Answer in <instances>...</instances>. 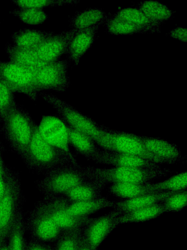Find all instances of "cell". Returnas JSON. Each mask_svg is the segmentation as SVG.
<instances>
[{
  "mask_svg": "<svg viewBox=\"0 0 187 250\" xmlns=\"http://www.w3.org/2000/svg\"><path fill=\"white\" fill-rule=\"evenodd\" d=\"M94 167L68 164L46 173L36 186L44 197L62 196L80 184L94 178Z\"/></svg>",
  "mask_w": 187,
  "mask_h": 250,
  "instance_id": "cell-1",
  "label": "cell"
},
{
  "mask_svg": "<svg viewBox=\"0 0 187 250\" xmlns=\"http://www.w3.org/2000/svg\"><path fill=\"white\" fill-rule=\"evenodd\" d=\"M22 159L29 169L44 174L66 164L78 163L73 153L61 150L46 142L38 132L37 124Z\"/></svg>",
  "mask_w": 187,
  "mask_h": 250,
  "instance_id": "cell-2",
  "label": "cell"
},
{
  "mask_svg": "<svg viewBox=\"0 0 187 250\" xmlns=\"http://www.w3.org/2000/svg\"><path fill=\"white\" fill-rule=\"evenodd\" d=\"M2 124V132L6 142L22 159L27 151L37 124L19 104Z\"/></svg>",
  "mask_w": 187,
  "mask_h": 250,
  "instance_id": "cell-3",
  "label": "cell"
},
{
  "mask_svg": "<svg viewBox=\"0 0 187 250\" xmlns=\"http://www.w3.org/2000/svg\"><path fill=\"white\" fill-rule=\"evenodd\" d=\"M39 95L56 110L58 115L71 128L92 138L99 146L109 128L98 124L73 106L52 94L39 92Z\"/></svg>",
  "mask_w": 187,
  "mask_h": 250,
  "instance_id": "cell-4",
  "label": "cell"
},
{
  "mask_svg": "<svg viewBox=\"0 0 187 250\" xmlns=\"http://www.w3.org/2000/svg\"><path fill=\"white\" fill-rule=\"evenodd\" d=\"M20 182L19 175L13 170L0 201V245L7 241L17 217L22 210L23 196Z\"/></svg>",
  "mask_w": 187,
  "mask_h": 250,
  "instance_id": "cell-5",
  "label": "cell"
},
{
  "mask_svg": "<svg viewBox=\"0 0 187 250\" xmlns=\"http://www.w3.org/2000/svg\"><path fill=\"white\" fill-rule=\"evenodd\" d=\"M168 172L160 168L116 167L99 168L94 167V178L106 185L117 183L147 184L167 175Z\"/></svg>",
  "mask_w": 187,
  "mask_h": 250,
  "instance_id": "cell-6",
  "label": "cell"
},
{
  "mask_svg": "<svg viewBox=\"0 0 187 250\" xmlns=\"http://www.w3.org/2000/svg\"><path fill=\"white\" fill-rule=\"evenodd\" d=\"M37 69L9 61H0V81L14 93L24 94L32 101H35L38 94L35 87Z\"/></svg>",
  "mask_w": 187,
  "mask_h": 250,
  "instance_id": "cell-7",
  "label": "cell"
},
{
  "mask_svg": "<svg viewBox=\"0 0 187 250\" xmlns=\"http://www.w3.org/2000/svg\"><path fill=\"white\" fill-rule=\"evenodd\" d=\"M25 226L30 239L46 243H54L63 232L53 219L43 200L30 211L25 220Z\"/></svg>",
  "mask_w": 187,
  "mask_h": 250,
  "instance_id": "cell-8",
  "label": "cell"
},
{
  "mask_svg": "<svg viewBox=\"0 0 187 250\" xmlns=\"http://www.w3.org/2000/svg\"><path fill=\"white\" fill-rule=\"evenodd\" d=\"M70 61L61 58L37 68L35 75V87L38 93L46 91L62 92L70 86L68 69Z\"/></svg>",
  "mask_w": 187,
  "mask_h": 250,
  "instance_id": "cell-9",
  "label": "cell"
},
{
  "mask_svg": "<svg viewBox=\"0 0 187 250\" xmlns=\"http://www.w3.org/2000/svg\"><path fill=\"white\" fill-rule=\"evenodd\" d=\"M99 147L102 150L122 152L146 158L160 165L165 164L146 148L139 135L109 128Z\"/></svg>",
  "mask_w": 187,
  "mask_h": 250,
  "instance_id": "cell-10",
  "label": "cell"
},
{
  "mask_svg": "<svg viewBox=\"0 0 187 250\" xmlns=\"http://www.w3.org/2000/svg\"><path fill=\"white\" fill-rule=\"evenodd\" d=\"M120 214L112 210L96 217H90L82 229V239L94 250L99 246L120 224Z\"/></svg>",
  "mask_w": 187,
  "mask_h": 250,
  "instance_id": "cell-11",
  "label": "cell"
},
{
  "mask_svg": "<svg viewBox=\"0 0 187 250\" xmlns=\"http://www.w3.org/2000/svg\"><path fill=\"white\" fill-rule=\"evenodd\" d=\"M37 127L40 135L46 142L57 148L72 153L68 126L58 115L42 116Z\"/></svg>",
  "mask_w": 187,
  "mask_h": 250,
  "instance_id": "cell-12",
  "label": "cell"
},
{
  "mask_svg": "<svg viewBox=\"0 0 187 250\" xmlns=\"http://www.w3.org/2000/svg\"><path fill=\"white\" fill-rule=\"evenodd\" d=\"M53 219L62 232L82 229L90 217H77L71 215L66 210V199L63 196L44 197L43 199Z\"/></svg>",
  "mask_w": 187,
  "mask_h": 250,
  "instance_id": "cell-13",
  "label": "cell"
},
{
  "mask_svg": "<svg viewBox=\"0 0 187 250\" xmlns=\"http://www.w3.org/2000/svg\"><path fill=\"white\" fill-rule=\"evenodd\" d=\"M77 29L55 34L34 49L39 60L46 64L60 58L66 54L69 43Z\"/></svg>",
  "mask_w": 187,
  "mask_h": 250,
  "instance_id": "cell-14",
  "label": "cell"
},
{
  "mask_svg": "<svg viewBox=\"0 0 187 250\" xmlns=\"http://www.w3.org/2000/svg\"><path fill=\"white\" fill-rule=\"evenodd\" d=\"M92 161L97 164L116 167H161V165L146 158L125 153L102 149Z\"/></svg>",
  "mask_w": 187,
  "mask_h": 250,
  "instance_id": "cell-15",
  "label": "cell"
},
{
  "mask_svg": "<svg viewBox=\"0 0 187 250\" xmlns=\"http://www.w3.org/2000/svg\"><path fill=\"white\" fill-rule=\"evenodd\" d=\"M146 148L165 164H172L184 159L178 146L163 139L140 135Z\"/></svg>",
  "mask_w": 187,
  "mask_h": 250,
  "instance_id": "cell-16",
  "label": "cell"
},
{
  "mask_svg": "<svg viewBox=\"0 0 187 250\" xmlns=\"http://www.w3.org/2000/svg\"><path fill=\"white\" fill-rule=\"evenodd\" d=\"M100 25L76 30L69 43L66 54L68 59L74 62L75 65L79 63L81 57L93 44Z\"/></svg>",
  "mask_w": 187,
  "mask_h": 250,
  "instance_id": "cell-17",
  "label": "cell"
},
{
  "mask_svg": "<svg viewBox=\"0 0 187 250\" xmlns=\"http://www.w3.org/2000/svg\"><path fill=\"white\" fill-rule=\"evenodd\" d=\"M176 192H161L142 195L131 199L114 201L113 210L120 215L161 202Z\"/></svg>",
  "mask_w": 187,
  "mask_h": 250,
  "instance_id": "cell-18",
  "label": "cell"
},
{
  "mask_svg": "<svg viewBox=\"0 0 187 250\" xmlns=\"http://www.w3.org/2000/svg\"><path fill=\"white\" fill-rule=\"evenodd\" d=\"M106 186L94 178L78 185L63 196L70 202L95 200L103 196L102 193Z\"/></svg>",
  "mask_w": 187,
  "mask_h": 250,
  "instance_id": "cell-19",
  "label": "cell"
},
{
  "mask_svg": "<svg viewBox=\"0 0 187 250\" xmlns=\"http://www.w3.org/2000/svg\"><path fill=\"white\" fill-rule=\"evenodd\" d=\"M55 34L53 31L23 28L13 33L11 37L14 46L22 49H35Z\"/></svg>",
  "mask_w": 187,
  "mask_h": 250,
  "instance_id": "cell-20",
  "label": "cell"
},
{
  "mask_svg": "<svg viewBox=\"0 0 187 250\" xmlns=\"http://www.w3.org/2000/svg\"><path fill=\"white\" fill-rule=\"evenodd\" d=\"M113 204L114 201H111L103 196L99 199L90 201L70 202L67 200L65 208L72 216L86 217L107 208H112Z\"/></svg>",
  "mask_w": 187,
  "mask_h": 250,
  "instance_id": "cell-21",
  "label": "cell"
},
{
  "mask_svg": "<svg viewBox=\"0 0 187 250\" xmlns=\"http://www.w3.org/2000/svg\"><path fill=\"white\" fill-rule=\"evenodd\" d=\"M68 127L70 146L78 154L92 161L101 150L100 147L88 136L69 126Z\"/></svg>",
  "mask_w": 187,
  "mask_h": 250,
  "instance_id": "cell-22",
  "label": "cell"
},
{
  "mask_svg": "<svg viewBox=\"0 0 187 250\" xmlns=\"http://www.w3.org/2000/svg\"><path fill=\"white\" fill-rule=\"evenodd\" d=\"M107 17L101 9L88 8L75 12L69 19V26L71 29H80L101 25L106 22Z\"/></svg>",
  "mask_w": 187,
  "mask_h": 250,
  "instance_id": "cell-23",
  "label": "cell"
},
{
  "mask_svg": "<svg viewBox=\"0 0 187 250\" xmlns=\"http://www.w3.org/2000/svg\"><path fill=\"white\" fill-rule=\"evenodd\" d=\"M165 212L162 204L160 202L121 214L119 218V224L150 221L158 218Z\"/></svg>",
  "mask_w": 187,
  "mask_h": 250,
  "instance_id": "cell-24",
  "label": "cell"
},
{
  "mask_svg": "<svg viewBox=\"0 0 187 250\" xmlns=\"http://www.w3.org/2000/svg\"><path fill=\"white\" fill-rule=\"evenodd\" d=\"M109 192L119 200L131 199L142 195L155 193L149 187L148 183H117L111 184Z\"/></svg>",
  "mask_w": 187,
  "mask_h": 250,
  "instance_id": "cell-25",
  "label": "cell"
},
{
  "mask_svg": "<svg viewBox=\"0 0 187 250\" xmlns=\"http://www.w3.org/2000/svg\"><path fill=\"white\" fill-rule=\"evenodd\" d=\"M9 62L31 68H38L45 65L38 59L34 49L17 47L8 43L5 46Z\"/></svg>",
  "mask_w": 187,
  "mask_h": 250,
  "instance_id": "cell-26",
  "label": "cell"
},
{
  "mask_svg": "<svg viewBox=\"0 0 187 250\" xmlns=\"http://www.w3.org/2000/svg\"><path fill=\"white\" fill-rule=\"evenodd\" d=\"M137 8L149 19L160 25L169 20L174 12L167 5L156 0L141 1L138 3Z\"/></svg>",
  "mask_w": 187,
  "mask_h": 250,
  "instance_id": "cell-27",
  "label": "cell"
},
{
  "mask_svg": "<svg viewBox=\"0 0 187 250\" xmlns=\"http://www.w3.org/2000/svg\"><path fill=\"white\" fill-rule=\"evenodd\" d=\"M114 14L119 18L147 29L150 33L160 32L161 25L150 21L137 8H122Z\"/></svg>",
  "mask_w": 187,
  "mask_h": 250,
  "instance_id": "cell-28",
  "label": "cell"
},
{
  "mask_svg": "<svg viewBox=\"0 0 187 250\" xmlns=\"http://www.w3.org/2000/svg\"><path fill=\"white\" fill-rule=\"evenodd\" d=\"M105 23L108 33L113 35H131L149 32L147 29L119 18L114 14L108 16Z\"/></svg>",
  "mask_w": 187,
  "mask_h": 250,
  "instance_id": "cell-29",
  "label": "cell"
},
{
  "mask_svg": "<svg viewBox=\"0 0 187 250\" xmlns=\"http://www.w3.org/2000/svg\"><path fill=\"white\" fill-rule=\"evenodd\" d=\"M148 186L154 192H178L186 189L187 172L178 173L160 182L149 183Z\"/></svg>",
  "mask_w": 187,
  "mask_h": 250,
  "instance_id": "cell-30",
  "label": "cell"
},
{
  "mask_svg": "<svg viewBox=\"0 0 187 250\" xmlns=\"http://www.w3.org/2000/svg\"><path fill=\"white\" fill-rule=\"evenodd\" d=\"M25 219L22 210L19 214L7 239L9 250H26Z\"/></svg>",
  "mask_w": 187,
  "mask_h": 250,
  "instance_id": "cell-31",
  "label": "cell"
},
{
  "mask_svg": "<svg viewBox=\"0 0 187 250\" xmlns=\"http://www.w3.org/2000/svg\"><path fill=\"white\" fill-rule=\"evenodd\" d=\"M22 22L29 25H37L45 22L49 18L42 10L34 8L18 7L9 12Z\"/></svg>",
  "mask_w": 187,
  "mask_h": 250,
  "instance_id": "cell-32",
  "label": "cell"
},
{
  "mask_svg": "<svg viewBox=\"0 0 187 250\" xmlns=\"http://www.w3.org/2000/svg\"><path fill=\"white\" fill-rule=\"evenodd\" d=\"M82 229L63 231L54 243V250H77L82 235Z\"/></svg>",
  "mask_w": 187,
  "mask_h": 250,
  "instance_id": "cell-33",
  "label": "cell"
},
{
  "mask_svg": "<svg viewBox=\"0 0 187 250\" xmlns=\"http://www.w3.org/2000/svg\"><path fill=\"white\" fill-rule=\"evenodd\" d=\"M17 104L15 93L0 81V115L1 123Z\"/></svg>",
  "mask_w": 187,
  "mask_h": 250,
  "instance_id": "cell-34",
  "label": "cell"
},
{
  "mask_svg": "<svg viewBox=\"0 0 187 250\" xmlns=\"http://www.w3.org/2000/svg\"><path fill=\"white\" fill-rule=\"evenodd\" d=\"M166 212H178L187 205V190L174 192L161 202Z\"/></svg>",
  "mask_w": 187,
  "mask_h": 250,
  "instance_id": "cell-35",
  "label": "cell"
},
{
  "mask_svg": "<svg viewBox=\"0 0 187 250\" xmlns=\"http://www.w3.org/2000/svg\"><path fill=\"white\" fill-rule=\"evenodd\" d=\"M11 2L19 7H28L42 9L46 7L59 6L66 4H76L79 1L72 0H11Z\"/></svg>",
  "mask_w": 187,
  "mask_h": 250,
  "instance_id": "cell-36",
  "label": "cell"
},
{
  "mask_svg": "<svg viewBox=\"0 0 187 250\" xmlns=\"http://www.w3.org/2000/svg\"><path fill=\"white\" fill-rule=\"evenodd\" d=\"M26 250H54V243H46L30 239L27 242Z\"/></svg>",
  "mask_w": 187,
  "mask_h": 250,
  "instance_id": "cell-37",
  "label": "cell"
},
{
  "mask_svg": "<svg viewBox=\"0 0 187 250\" xmlns=\"http://www.w3.org/2000/svg\"><path fill=\"white\" fill-rule=\"evenodd\" d=\"M13 170L8 167L2 174L0 175V201L3 197L8 184V182Z\"/></svg>",
  "mask_w": 187,
  "mask_h": 250,
  "instance_id": "cell-38",
  "label": "cell"
},
{
  "mask_svg": "<svg viewBox=\"0 0 187 250\" xmlns=\"http://www.w3.org/2000/svg\"><path fill=\"white\" fill-rule=\"evenodd\" d=\"M168 34L173 38L184 42H187V30L186 28L177 27L170 30Z\"/></svg>",
  "mask_w": 187,
  "mask_h": 250,
  "instance_id": "cell-39",
  "label": "cell"
},
{
  "mask_svg": "<svg viewBox=\"0 0 187 250\" xmlns=\"http://www.w3.org/2000/svg\"><path fill=\"white\" fill-rule=\"evenodd\" d=\"M3 150V146L0 142V175L4 172L9 167L5 164L3 160L2 152Z\"/></svg>",
  "mask_w": 187,
  "mask_h": 250,
  "instance_id": "cell-40",
  "label": "cell"
},
{
  "mask_svg": "<svg viewBox=\"0 0 187 250\" xmlns=\"http://www.w3.org/2000/svg\"><path fill=\"white\" fill-rule=\"evenodd\" d=\"M77 250H94L91 247H90L82 238H81L77 249Z\"/></svg>",
  "mask_w": 187,
  "mask_h": 250,
  "instance_id": "cell-41",
  "label": "cell"
},
{
  "mask_svg": "<svg viewBox=\"0 0 187 250\" xmlns=\"http://www.w3.org/2000/svg\"><path fill=\"white\" fill-rule=\"evenodd\" d=\"M0 250H9L7 241L0 245Z\"/></svg>",
  "mask_w": 187,
  "mask_h": 250,
  "instance_id": "cell-42",
  "label": "cell"
},
{
  "mask_svg": "<svg viewBox=\"0 0 187 250\" xmlns=\"http://www.w3.org/2000/svg\"><path fill=\"white\" fill-rule=\"evenodd\" d=\"M1 122V118H0V123Z\"/></svg>",
  "mask_w": 187,
  "mask_h": 250,
  "instance_id": "cell-43",
  "label": "cell"
}]
</instances>
